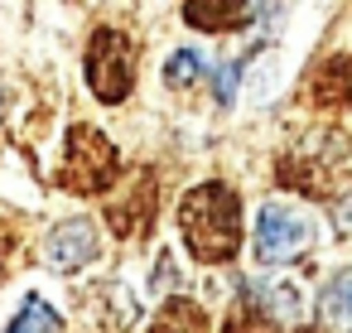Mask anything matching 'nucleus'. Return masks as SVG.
I'll list each match as a JSON object with an SVG mask.
<instances>
[{"instance_id": "obj_2", "label": "nucleus", "mask_w": 352, "mask_h": 333, "mask_svg": "<svg viewBox=\"0 0 352 333\" xmlns=\"http://www.w3.org/2000/svg\"><path fill=\"white\" fill-rule=\"evenodd\" d=\"M116 174H121L116 145L97 126H73L68 145H63V160L54 169V184L68 189V193H107L116 184Z\"/></svg>"}, {"instance_id": "obj_9", "label": "nucleus", "mask_w": 352, "mask_h": 333, "mask_svg": "<svg viewBox=\"0 0 352 333\" xmlns=\"http://www.w3.org/2000/svg\"><path fill=\"white\" fill-rule=\"evenodd\" d=\"M150 333H208V314L193 304V299H169L155 319Z\"/></svg>"}, {"instance_id": "obj_10", "label": "nucleus", "mask_w": 352, "mask_h": 333, "mask_svg": "<svg viewBox=\"0 0 352 333\" xmlns=\"http://www.w3.org/2000/svg\"><path fill=\"white\" fill-rule=\"evenodd\" d=\"M6 333H63V319H58V309H49L39 294H30L25 309L6 323Z\"/></svg>"}, {"instance_id": "obj_15", "label": "nucleus", "mask_w": 352, "mask_h": 333, "mask_svg": "<svg viewBox=\"0 0 352 333\" xmlns=\"http://www.w3.org/2000/svg\"><path fill=\"white\" fill-rule=\"evenodd\" d=\"M338 217H342V232H352V198L342 203V213H338Z\"/></svg>"}, {"instance_id": "obj_8", "label": "nucleus", "mask_w": 352, "mask_h": 333, "mask_svg": "<svg viewBox=\"0 0 352 333\" xmlns=\"http://www.w3.org/2000/svg\"><path fill=\"white\" fill-rule=\"evenodd\" d=\"M150 213H155V184H135V193L111 208V227H116L121 237H135V232H145Z\"/></svg>"}, {"instance_id": "obj_7", "label": "nucleus", "mask_w": 352, "mask_h": 333, "mask_svg": "<svg viewBox=\"0 0 352 333\" xmlns=\"http://www.w3.org/2000/svg\"><path fill=\"white\" fill-rule=\"evenodd\" d=\"M309 102L323 107V111H342V107H352V54H333V58L314 73V83H309Z\"/></svg>"}, {"instance_id": "obj_4", "label": "nucleus", "mask_w": 352, "mask_h": 333, "mask_svg": "<svg viewBox=\"0 0 352 333\" xmlns=\"http://www.w3.org/2000/svg\"><path fill=\"white\" fill-rule=\"evenodd\" d=\"M309 241H314V222L304 213H294L289 203H265L261 208V217H256V256L265 266L294 261Z\"/></svg>"}, {"instance_id": "obj_13", "label": "nucleus", "mask_w": 352, "mask_h": 333, "mask_svg": "<svg viewBox=\"0 0 352 333\" xmlns=\"http://www.w3.org/2000/svg\"><path fill=\"white\" fill-rule=\"evenodd\" d=\"M198 73H203V54H198V49H179V54L169 58V68H164V83H169V87H188Z\"/></svg>"}, {"instance_id": "obj_6", "label": "nucleus", "mask_w": 352, "mask_h": 333, "mask_svg": "<svg viewBox=\"0 0 352 333\" xmlns=\"http://www.w3.org/2000/svg\"><path fill=\"white\" fill-rule=\"evenodd\" d=\"M251 20V0H184V25L203 34H232L246 30Z\"/></svg>"}, {"instance_id": "obj_5", "label": "nucleus", "mask_w": 352, "mask_h": 333, "mask_svg": "<svg viewBox=\"0 0 352 333\" xmlns=\"http://www.w3.org/2000/svg\"><path fill=\"white\" fill-rule=\"evenodd\" d=\"M97 251H102V241H97V227H92L87 217H68V222H58V227L49 232V241H44V256H49L54 270L92 266Z\"/></svg>"}, {"instance_id": "obj_1", "label": "nucleus", "mask_w": 352, "mask_h": 333, "mask_svg": "<svg viewBox=\"0 0 352 333\" xmlns=\"http://www.w3.org/2000/svg\"><path fill=\"white\" fill-rule=\"evenodd\" d=\"M179 232H184L193 261H203V266L236 261V251H241V198H236V189H227L217 179L188 189L179 203Z\"/></svg>"}, {"instance_id": "obj_14", "label": "nucleus", "mask_w": 352, "mask_h": 333, "mask_svg": "<svg viewBox=\"0 0 352 333\" xmlns=\"http://www.w3.org/2000/svg\"><path fill=\"white\" fill-rule=\"evenodd\" d=\"M236 83H241V68H236V63H222V68H217V102H222V107H232Z\"/></svg>"}, {"instance_id": "obj_3", "label": "nucleus", "mask_w": 352, "mask_h": 333, "mask_svg": "<svg viewBox=\"0 0 352 333\" xmlns=\"http://www.w3.org/2000/svg\"><path fill=\"white\" fill-rule=\"evenodd\" d=\"M131 83H135V49L121 30L102 25L92 30L87 39V87L97 102H126L131 97Z\"/></svg>"}, {"instance_id": "obj_11", "label": "nucleus", "mask_w": 352, "mask_h": 333, "mask_svg": "<svg viewBox=\"0 0 352 333\" xmlns=\"http://www.w3.org/2000/svg\"><path fill=\"white\" fill-rule=\"evenodd\" d=\"M323 314L352 333V270H342V275L328 280V290H323Z\"/></svg>"}, {"instance_id": "obj_12", "label": "nucleus", "mask_w": 352, "mask_h": 333, "mask_svg": "<svg viewBox=\"0 0 352 333\" xmlns=\"http://www.w3.org/2000/svg\"><path fill=\"white\" fill-rule=\"evenodd\" d=\"M222 333H275V328H270V314H265L256 299H241V309L227 319Z\"/></svg>"}]
</instances>
